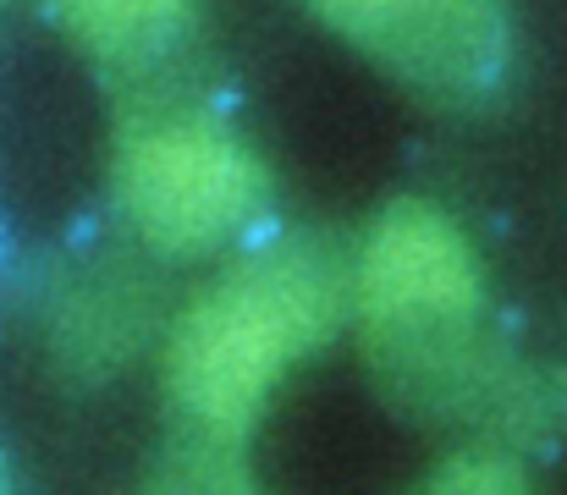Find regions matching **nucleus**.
<instances>
[{"label":"nucleus","mask_w":567,"mask_h":495,"mask_svg":"<svg viewBox=\"0 0 567 495\" xmlns=\"http://www.w3.org/2000/svg\"><path fill=\"white\" fill-rule=\"evenodd\" d=\"M116 198L150 248L209 254L259 215L265 171L209 111L144 105L116 144Z\"/></svg>","instance_id":"3"},{"label":"nucleus","mask_w":567,"mask_h":495,"mask_svg":"<svg viewBox=\"0 0 567 495\" xmlns=\"http://www.w3.org/2000/svg\"><path fill=\"white\" fill-rule=\"evenodd\" d=\"M468 468H491V457H480V463L468 457ZM446 485H452V491H468L474 479H468V474H446ZM480 485H485V491H496V485H502V474H480Z\"/></svg>","instance_id":"6"},{"label":"nucleus","mask_w":567,"mask_h":495,"mask_svg":"<svg viewBox=\"0 0 567 495\" xmlns=\"http://www.w3.org/2000/svg\"><path fill=\"white\" fill-rule=\"evenodd\" d=\"M342 320V276L320 248H270L198 292L166 341L172 468L183 485H231L248 435L287 380Z\"/></svg>","instance_id":"1"},{"label":"nucleus","mask_w":567,"mask_h":495,"mask_svg":"<svg viewBox=\"0 0 567 495\" xmlns=\"http://www.w3.org/2000/svg\"><path fill=\"white\" fill-rule=\"evenodd\" d=\"M72 33L111 66H150L188 33L193 0H61Z\"/></svg>","instance_id":"5"},{"label":"nucleus","mask_w":567,"mask_h":495,"mask_svg":"<svg viewBox=\"0 0 567 495\" xmlns=\"http://www.w3.org/2000/svg\"><path fill=\"white\" fill-rule=\"evenodd\" d=\"M337 33L424 94L463 100L502 72L496 0H309Z\"/></svg>","instance_id":"4"},{"label":"nucleus","mask_w":567,"mask_h":495,"mask_svg":"<svg viewBox=\"0 0 567 495\" xmlns=\"http://www.w3.org/2000/svg\"><path fill=\"white\" fill-rule=\"evenodd\" d=\"M364 347L413 408H452L485 380V281L468 237L430 204H391L359 259Z\"/></svg>","instance_id":"2"}]
</instances>
